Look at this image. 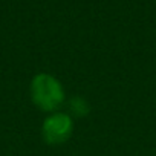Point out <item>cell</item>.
<instances>
[{
	"mask_svg": "<svg viewBox=\"0 0 156 156\" xmlns=\"http://www.w3.org/2000/svg\"><path fill=\"white\" fill-rule=\"evenodd\" d=\"M69 107H70V112L75 116H86L89 113V110H90L89 103L83 97H73L69 101Z\"/></svg>",
	"mask_w": 156,
	"mask_h": 156,
	"instance_id": "cell-3",
	"label": "cell"
},
{
	"mask_svg": "<svg viewBox=\"0 0 156 156\" xmlns=\"http://www.w3.org/2000/svg\"><path fill=\"white\" fill-rule=\"evenodd\" d=\"M73 132V121L69 113L54 112L41 124V136L49 145H60L66 142Z\"/></svg>",
	"mask_w": 156,
	"mask_h": 156,
	"instance_id": "cell-2",
	"label": "cell"
},
{
	"mask_svg": "<svg viewBox=\"0 0 156 156\" xmlns=\"http://www.w3.org/2000/svg\"><path fill=\"white\" fill-rule=\"evenodd\" d=\"M29 94H31V100L32 103L46 113H54L57 112L66 98L64 89L61 86V83L51 73H37L32 81H31V87H29Z\"/></svg>",
	"mask_w": 156,
	"mask_h": 156,
	"instance_id": "cell-1",
	"label": "cell"
}]
</instances>
